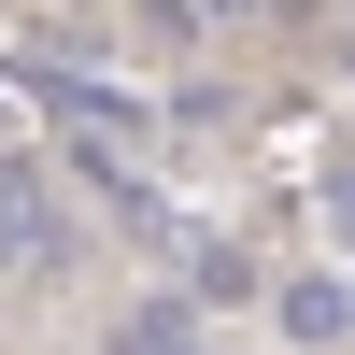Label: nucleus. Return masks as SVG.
Masks as SVG:
<instances>
[{
    "mask_svg": "<svg viewBox=\"0 0 355 355\" xmlns=\"http://www.w3.org/2000/svg\"><path fill=\"white\" fill-rule=\"evenodd\" d=\"M284 327H299V341H341V327H355V284H299V299H284Z\"/></svg>",
    "mask_w": 355,
    "mask_h": 355,
    "instance_id": "obj_1",
    "label": "nucleus"
},
{
    "mask_svg": "<svg viewBox=\"0 0 355 355\" xmlns=\"http://www.w3.org/2000/svg\"><path fill=\"white\" fill-rule=\"evenodd\" d=\"M128 355H199V341L185 327H128Z\"/></svg>",
    "mask_w": 355,
    "mask_h": 355,
    "instance_id": "obj_2",
    "label": "nucleus"
}]
</instances>
